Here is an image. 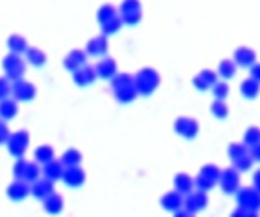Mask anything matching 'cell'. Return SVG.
Here are the masks:
<instances>
[{"label": "cell", "instance_id": "obj_1", "mask_svg": "<svg viewBox=\"0 0 260 217\" xmlns=\"http://www.w3.org/2000/svg\"><path fill=\"white\" fill-rule=\"evenodd\" d=\"M158 86H160V74L151 67L138 70L135 76V88L138 96H151Z\"/></svg>", "mask_w": 260, "mask_h": 217}, {"label": "cell", "instance_id": "obj_2", "mask_svg": "<svg viewBox=\"0 0 260 217\" xmlns=\"http://www.w3.org/2000/svg\"><path fill=\"white\" fill-rule=\"evenodd\" d=\"M221 174H222V171L217 167V165H214V164L203 165V167L199 169V174L194 178L196 189H198V191L208 192L210 189H214L215 185L219 183V179H221Z\"/></svg>", "mask_w": 260, "mask_h": 217}, {"label": "cell", "instance_id": "obj_3", "mask_svg": "<svg viewBox=\"0 0 260 217\" xmlns=\"http://www.w3.org/2000/svg\"><path fill=\"white\" fill-rule=\"evenodd\" d=\"M2 69L6 72V77L9 81H20L23 79V74H25V61L22 59L20 54H6L4 59H2Z\"/></svg>", "mask_w": 260, "mask_h": 217}, {"label": "cell", "instance_id": "obj_4", "mask_svg": "<svg viewBox=\"0 0 260 217\" xmlns=\"http://www.w3.org/2000/svg\"><path fill=\"white\" fill-rule=\"evenodd\" d=\"M119 15L126 25H137L142 20V6L140 0H122L119 8Z\"/></svg>", "mask_w": 260, "mask_h": 217}, {"label": "cell", "instance_id": "obj_5", "mask_svg": "<svg viewBox=\"0 0 260 217\" xmlns=\"http://www.w3.org/2000/svg\"><path fill=\"white\" fill-rule=\"evenodd\" d=\"M237 198V205L241 208L253 210V212H258L260 210V192L253 187H241L235 194Z\"/></svg>", "mask_w": 260, "mask_h": 217}, {"label": "cell", "instance_id": "obj_6", "mask_svg": "<svg viewBox=\"0 0 260 217\" xmlns=\"http://www.w3.org/2000/svg\"><path fill=\"white\" fill-rule=\"evenodd\" d=\"M6 145H8V151L11 157H15L16 160H18V158H23L27 147H29V133H27L25 130L16 131V133H13L11 137H9V140Z\"/></svg>", "mask_w": 260, "mask_h": 217}, {"label": "cell", "instance_id": "obj_7", "mask_svg": "<svg viewBox=\"0 0 260 217\" xmlns=\"http://www.w3.org/2000/svg\"><path fill=\"white\" fill-rule=\"evenodd\" d=\"M219 185L224 194H237V191L241 189V172L235 167L224 169L221 179H219Z\"/></svg>", "mask_w": 260, "mask_h": 217}, {"label": "cell", "instance_id": "obj_8", "mask_svg": "<svg viewBox=\"0 0 260 217\" xmlns=\"http://www.w3.org/2000/svg\"><path fill=\"white\" fill-rule=\"evenodd\" d=\"M13 99L16 103H29L36 97V86L25 79H20L13 83Z\"/></svg>", "mask_w": 260, "mask_h": 217}, {"label": "cell", "instance_id": "obj_9", "mask_svg": "<svg viewBox=\"0 0 260 217\" xmlns=\"http://www.w3.org/2000/svg\"><path fill=\"white\" fill-rule=\"evenodd\" d=\"M174 131H176L180 137L187 138V140H192V138L198 137L199 124H198V120L192 117H178L176 122H174Z\"/></svg>", "mask_w": 260, "mask_h": 217}, {"label": "cell", "instance_id": "obj_10", "mask_svg": "<svg viewBox=\"0 0 260 217\" xmlns=\"http://www.w3.org/2000/svg\"><path fill=\"white\" fill-rule=\"evenodd\" d=\"M208 203V196L205 191H194L190 192L188 196H185V203H183V208L187 210L188 213H198L207 206Z\"/></svg>", "mask_w": 260, "mask_h": 217}, {"label": "cell", "instance_id": "obj_11", "mask_svg": "<svg viewBox=\"0 0 260 217\" xmlns=\"http://www.w3.org/2000/svg\"><path fill=\"white\" fill-rule=\"evenodd\" d=\"M160 203H161V208H164V210L176 213V212H180V210H183L185 196L180 194L178 191H169V192H165V194L161 196Z\"/></svg>", "mask_w": 260, "mask_h": 217}, {"label": "cell", "instance_id": "obj_12", "mask_svg": "<svg viewBox=\"0 0 260 217\" xmlns=\"http://www.w3.org/2000/svg\"><path fill=\"white\" fill-rule=\"evenodd\" d=\"M86 57H88L86 50L74 49V50H70V52L65 56V59H63V67H65L69 72L74 74L76 70L83 69V67L86 65Z\"/></svg>", "mask_w": 260, "mask_h": 217}, {"label": "cell", "instance_id": "obj_13", "mask_svg": "<svg viewBox=\"0 0 260 217\" xmlns=\"http://www.w3.org/2000/svg\"><path fill=\"white\" fill-rule=\"evenodd\" d=\"M63 183L70 189H79L84 185L86 181V172L77 165V167H65V172H63Z\"/></svg>", "mask_w": 260, "mask_h": 217}, {"label": "cell", "instance_id": "obj_14", "mask_svg": "<svg viewBox=\"0 0 260 217\" xmlns=\"http://www.w3.org/2000/svg\"><path fill=\"white\" fill-rule=\"evenodd\" d=\"M29 194H31V185L27 181H23V179H15L8 187V198L11 199V201L20 203Z\"/></svg>", "mask_w": 260, "mask_h": 217}, {"label": "cell", "instance_id": "obj_15", "mask_svg": "<svg viewBox=\"0 0 260 217\" xmlns=\"http://www.w3.org/2000/svg\"><path fill=\"white\" fill-rule=\"evenodd\" d=\"M234 61L237 67H242V69H251L256 63V52L249 47H239L234 52Z\"/></svg>", "mask_w": 260, "mask_h": 217}, {"label": "cell", "instance_id": "obj_16", "mask_svg": "<svg viewBox=\"0 0 260 217\" xmlns=\"http://www.w3.org/2000/svg\"><path fill=\"white\" fill-rule=\"evenodd\" d=\"M217 76H219V74L214 72V70L205 69V70H201V72H199L194 79H192V83H194V86L198 88V90H201V91L208 90V88L212 90V86L217 83Z\"/></svg>", "mask_w": 260, "mask_h": 217}, {"label": "cell", "instance_id": "obj_17", "mask_svg": "<svg viewBox=\"0 0 260 217\" xmlns=\"http://www.w3.org/2000/svg\"><path fill=\"white\" fill-rule=\"evenodd\" d=\"M95 72H97V77H101V79H108L111 81L115 76H117V63H115L113 57H103V59H99V63L95 65Z\"/></svg>", "mask_w": 260, "mask_h": 217}, {"label": "cell", "instance_id": "obj_18", "mask_svg": "<svg viewBox=\"0 0 260 217\" xmlns=\"http://www.w3.org/2000/svg\"><path fill=\"white\" fill-rule=\"evenodd\" d=\"M72 79L77 86L84 88V86H90L93 81L97 79V72H95V67H90V65H84L83 69L76 70L72 74Z\"/></svg>", "mask_w": 260, "mask_h": 217}, {"label": "cell", "instance_id": "obj_19", "mask_svg": "<svg viewBox=\"0 0 260 217\" xmlns=\"http://www.w3.org/2000/svg\"><path fill=\"white\" fill-rule=\"evenodd\" d=\"M86 54L88 56H95V57H106L108 52V38L104 35H99L95 38L88 40L86 43Z\"/></svg>", "mask_w": 260, "mask_h": 217}, {"label": "cell", "instance_id": "obj_20", "mask_svg": "<svg viewBox=\"0 0 260 217\" xmlns=\"http://www.w3.org/2000/svg\"><path fill=\"white\" fill-rule=\"evenodd\" d=\"M31 194L35 196L36 199H47L50 194H54V181L50 179H38V181L31 183Z\"/></svg>", "mask_w": 260, "mask_h": 217}, {"label": "cell", "instance_id": "obj_21", "mask_svg": "<svg viewBox=\"0 0 260 217\" xmlns=\"http://www.w3.org/2000/svg\"><path fill=\"white\" fill-rule=\"evenodd\" d=\"M194 189H196L194 178H190V176L185 174V172H178V174L174 176V191H178L183 196H188L190 192H194Z\"/></svg>", "mask_w": 260, "mask_h": 217}, {"label": "cell", "instance_id": "obj_22", "mask_svg": "<svg viewBox=\"0 0 260 217\" xmlns=\"http://www.w3.org/2000/svg\"><path fill=\"white\" fill-rule=\"evenodd\" d=\"M63 172H65V165L61 164V160H52L47 165H43L42 174L45 179H50V181H57V179L63 178Z\"/></svg>", "mask_w": 260, "mask_h": 217}, {"label": "cell", "instance_id": "obj_23", "mask_svg": "<svg viewBox=\"0 0 260 217\" xmlns=\"http://www.w3.org/2000/svg\"><path fill=\"white\" fill-rule=\"evenodd\" d=\"M63 206H65V203H63V198L59 194H50L47 199H43V210H45L47 213H50V215H57V213H61Z\"/></svg>", "mask_w": 260, "mask_h": 217}, {"label": "cell", "instance_id": "obj_24", "mask_svg": "<svg viewBox=\"0 0 260 217\" xmlns=\"http://www.w3.org/2000/svg\"><path fill=\"white\" fill-rule=\"evenodd\" d=\"M8 49H9V52L20 54V56H22L23 52L29 50V43H27V40L23 38L22 35H11L8 38Z\"/></svg>", "mask_w": 260, "mask_h": 217}, {"label": "cell", "instance_id": "obj_25", "mask_svg": "<svg viewBox=\"0 0 260 217\" xmlns=\"http://www.w3.org/2000/svg\"><path fill=\"white\" fill-rule=\"evenodd\" d=\"M18 113V104L15 99H4L0 101V118L2 120H13Z\"/></svg>", "mask_w": 260, "mask_h": 217}, {"label": "cell", "instance_id": "obj_26", "mask_svg": "<svg viewBox=\"0 0 260 217\" xmlns=\"http://www.w3.org/2000/svg\"><path fill=\"white\" fill-rule=\"evenodd\" d=\"M260 94V83H256L255 79L248 77L241 83V96L246 99H256Z\"/></svg>", "mask_w": 260, "mask_h": 217}, {"label": "cell", "instance_id": "obj_27", "mask_svg": "<svg viewBox=\"0 0 260 217\" xmlns=\"http://www.w3.org/2000/svg\"><path fill=\"white\" fill-rule=\"evenodd\" d=\"M25 59L29 65L32 67H43L47 63V54L42 49H36V47H29V50L25 52Z\"/></svg>", "mask_w": 260, "mask_h": 217}, {"label": "cell", "instance_id": "obj_28", "mask_svg": "<svg viewBox=\"0 0 260 217\" xmlns=\"http://www.w3.org/2000/svg\"><path fill=\"white\" fill-rule=\"evenodd\" d=\"M113 97L119 101L120 104H129L138 97V91H137V88H135V84H133V86H126V88H120V90H115Z\"/></svg>", "mask_w": 260, "mask_h": 217}, {"label": "cell", "instance_id": "obj_29", "mask_svg": "<svg viewBox=\"0 0 260 217\" xmlns=\"http://www.w3.org/2000/svg\"><path fill=\"white\" fill-rule=\"evenodd\" d=\"M35 160H36V164H42V165H47L49 162L56 160V158H54V149H52V145L43 144V145H40V147H36V151H35Z\"/></svg>", "mask_w": 260, "mask_h": 217}, {"label": "cell", "instance_id": "obj_30", "mask_svg": "<svg viewBox=\"0 0 260 217\" xmlns=\"http://www.w3.org/2000/svg\"><path fill=\"white\" fill-rule=\"evenodd\" d=\"M81 162H83V154L77 149H67L61 154V164L65 167H77Z\"/></svg>", "mask_w": 260, "mask_h": 217}, {"label": "cell", "instance_id": "obj_31", "mask_svg": "<svg viewBox=\"0 0 260 217\" xmlns=\"http://www.w3.org/2000/svg\"><path fill=\"white\" fill-rule=\"evenodd\" d=\"M111 83V90H120V88H126V86H133L135 84V76L131 74H126V72H120L110 81Z\"/></svg>", "mask_w": 260, "mask_h": 217}, {"label": "cell", "instance_id": "obj_32", "mask_svg": "<svg viewBox=\"0 0 260 217\" xmlns=\"http://www.w3.org/2000/svg\"><path fill=\"white\" fill-rule=\"evenodd\" d=\"M237 72V65H235L234 59H222L217 67V74L222 79H232Z\"/></svg>", "mask_w": 260, "mask_h": 217}, {"label": "cell", "instance_id": "obj_33", "mask_svg": "<svg viewBox=\"0 0 260 217\" xmlns=\"http://www.w3.org/2000/svg\"><path fill=\"white\" fill-rule=\"evenodd\" d=\"M246 154H249L248 151V145H244V142L242 144H239V142H234V144H230L228 145V157L230 160H241V158H244Z\"/></svg>", "mask_w": 260, "mask_h": 217}, {"label": "cell", "instance_id": "obj_34", "mask_svg": "<svg viewBox=\"0 0 260 217\" xmlns=\"http://www.w3.org/2000/svg\"><path fill=\"white\" fill-rule=\"evenodd\" d=\"M122 25H124L122 18H120V15H117V16H113L111 20H108V22H104L103 25H101V30H103L104 36L115 35V33H119Z\"/></svg>", "mask_w": 260, "mask_h": 217}, {"label": "cell", "instance_id": "obj_35", "mask_svg": "<svg viewBox=\"0 0 260 217\" xmlns=\"http://www.w3.org/2000/svg\"><path fill=\"white\" fill-rule=\"evenodd\" d=\"M119 15V11H117V8H113L111 4H104L99 8V11H97V22L103 25L104 22H108V20H111L113 16Z\"/></svg>", "mask_w": 260, "mask_h": 217}, {"label": "cell", "instance_id": "obj_36", "mask_svg": "<svg viewBox=\"0 0 260 217\" xmlns=\"http://www.w3.org/2000/svg\"><path fill=\"white\" fill-rule=\"evenodd\" d=\"M242 142H244V145H248V147H255V145H258L260 144V128H256V126L248 128V131L244 133Z\"/></svg>", "mask_w": 260, "mask_h": 217}, {"label": "cell", "instance_id": "obj_37", "mask_svg": "<svg viewBox=\"0 0 260 217\" xmlns=\"http://www.w3.org/2000/svg\"><path fill=\"white\" fill-rule=\"evenodd\" d=\"M210 111L214 113V117H217V118H226V117H228V113H230L228 104H226L224 101H219V99H215L214 103H212Z\"/></svg>", "mask_w": 260, "mask_h": 217}, {"label": "cell", "instance_id": "obj_38", "mask_svg": "<svg viewBox=\"0 0 260 217\" xmlns=\"http://www.w3.org/2000/svg\"><path fill=\"white\" fill-rule=\"evenodd\" d=\"M212 94H214L215 99L224 101L226 97H228V94H230L228 83H226V81H217V83H215L214 86H212Z\"/></svg>", "mask_w": 260, "mask_h": 217}, {"label": "cell", "instance_id": "obj_39", "mask_svg": "<svg viewBox=\"0 0 260 217\" xmlns=\"http://www.w3.org/2000/svg\"><path fill=\"white\" fill-rule=\"evenodd\" d=\"M40 174H42V171H40L38 164H31V162H29L23 181H27V183H35V181H38V179H40Z\"/></svg>", "mask_w": 260, "mask_h": 217}, {"label": "cell", "instance_id": "obj_40", "mask_svg": "<svg viewBox=\"0 0 260 217\" xmlns=\"http://www.w3.org/2000/svg\"><path fill=\"white\" fill-rule=\"evenodd\" d=\"M27 165H29V162L23 160V158H18V160L15 162V165H13V176H15V179H23V178H25Z\"/></svg>", "mask_w": 260, "mask_h": 217}, {"label": "cell", "instance_id": "obj_41", "mask_svg": "<svg viewBox=\"0 0 260 217\" xmlns=\"http://www.w3.org/2000/svg\"><path fill=\"white\" fill-rule=\"evenodd\" d=\"M13 94V83L6 76L0 77V101L9 99V96Z\"/></svg>", "mask_w": 260, "mask_h": 217}, {"label": "cell", "instance_id": "obj_42", "mask_svg": "<svg viewBox=\"0 0 260 217\" xmlns=\"http://www.w3.org/2000/svg\"><path fill=\"white\" fill-rule=\"evenodd\" d=\"M235 164V169H237L239 172H246V171H249V169L253 167V158L249 157V154H246L244 158H241V160H237V162H234Z\"/></svg>", "mask_w": 260, "mask_h": 217}, {"label": "cell", "instance_id": "obj_43", "mask_svg": "<svg viewBox=\"0 0 260 217\" xmlns=\"http://www.w3.org/2000/svg\"><path fill=\"white\" fill-rule=\"evenodd\" d=\"M9 137H11V133H9L8 124H6V120H2V118H0V145L8 144Z\"/></svg>", "mask_w": 260, "mask_h": 217}, {"label": "cell", "instance_id": "obj_44", "mask_svg": "<svg viewBox=\"0 0 260 217\" xmlns=\"http://www.w3.org/2000/svg\"><path fill=\"white\" fill-rule=\"evenodd\" d=\"M230 217H260V215H258V212H253V210H246V208L237 206V210H234Z\"/></svg>", "mask_w": 260, "mask_h": 217}, {"label": "cell", "instance_id": "obj_45", "mask_svg": "<svg viewBox=\"0 0 260 217\" xmlns=\"http://www.w3.org/2000/svg\"><path fill=\"white\" fill-rule=\"evenodd\" d=\"M249 77L255 79L256 83H260V63H255V65L249 69Z\"/></svg>", "mask_w": 260, "mask_h": 217}, {"label": "cell", "instance_id": "obj_46", "mask_svg": "<svg viewBox=\"0 0 260 217\" xmlns=\"http://www.w3.org/2000/svg\"><path fill=\"white\" fill-rule=\"evenodd\" d=\"M249 157L253 158V162H258L260 164V144L255 147H249Z\"/></svg>", "mask_w": 260, "mask_h": 217}, {"label": "cell", "instance_id": "obj_47", "mask_svg": "<svg viewBox=\"0 0 260 217\" xmlns=\"http://www.w3.org/2000/svg\"><path fill=\"white\" fill-rule=\"evenodd\" d=\"M253 189H256L260 192V169H256L253 172Z\"/></svg>", "mask_w": 260, "mask_h": 217}, {"label": "cell", "instance_id": "obj_48", "mask_svg": "<svg viewBox=\"0 0 260 217\" xmlns=\"http://www.w3.org/2000/svg\"><path fill=\"white\" fill-rule=\"evenodd\" d=\"M188 215H190V213H188L187 212V210H180V212H176V213H174V217H188Z\"/></svg>", "mask_w": 260, "mask_h": 217}, {"label": "cell", "instance_id": "obj_49", "mask_svg": "<svg viewBox=\"0 0 260 217\" xmlns=\"http://www.w3.org/2000/svg\"><path fill=\"white\" fill-rule=\"evenodd\" d=\"M188 217H196V215H194V213H190V215H188Z\"/></svg>", "mask_w": 260, "mask_h": 217}]
</instances>
